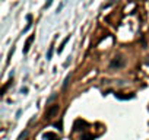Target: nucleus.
<instances>
[{"label": "nucleus", "instance_id": "nucleus-5", "mask_svg": "<svg viewBox=\"0 0 149 140\" xmlns=\"http://www.w3.org/2000/svg\"><path fill=\"white\" fill-rule=\"evenodd\" d=\"M116 96H117L118 99H132V98H134L133 94H132V95H120V94H116Z\"/></svg>", "mask_w": 149, "mask_h": 140}, {"label": "nucleus", "instance_id": "nucleus-10", "mask_svg": "<svg viewBox=\"0 0 149 140\" xmlns=\"http://www.w3.org/2000/svg\"><path fill=\"white\" fill-rule=\"evenodd\" d=\"M145 63H146V64H148V66H149V55H148V57H146V60H145Z\"/></svg>", "mask_w": 149, "mask_h": 140}, {"label": "nucleus", "instance_id": "nucleus-9", "mask_svg": "<svg viewBox=\"0 0 149 140\" xmlns=\"http://www.w3.org/2000/svg\"><path fill=\"white\" fill-rule=\"evenodd\" d=\"M51 3H53V0H48V2L45 3V9H47V8H50V5H51Z\"/></svg>", "mask_w": 149, "mask_h": 140}, {"label": "nucleus", "instance_id": "nucleus-3", "mask_svg": "<svg viewBox=\"0 0 149 140\" xmlns=\"http://www.w3.org/2000/svg\"><path fill=\"white\" fill-rule=\"evenodd\" d=\"M34 40H35V35H29V38L26 40V42H25V47H24V53H25V54L29 51V48H31V44L34 42Z\"/></svg>", "mask_w": 149, "mask_h": 140}, {"label": "nucleus", "instance_id": "nucleus-4", "mask_svg": "<svg viewBox=\"0 0 149 140\" xmlns=\"http://www.w3.org/2000/svg\"><path fill=\"white\" fill-rule=\"evenodd\" d=\"M44 139H48V140H58V137L53 133H45L44 134Z\"/></svg>", "mask_w": 149, "mask_h": 140}, {"label": "nucleus", "instance_id": "nucleus-2", "mask_svg": "<svg viewBox=\"0 0 149 140\" xmlns=\"http://www.w3.org/2000/svg\"><path fill=\"white\" fill-rule=\"evenodd\" d=\"M60 111V105L58 104H54V105H51L47 111H45V118H53L57 112Z\"/></svg>", "mask_w": 149, "mask_h": 140}, {"label": "nucleus", "instance_id": "nucleus-6", "mask_svg": "<svg viewBox=\"0 0 149 140\" xmlns=\"http://www.w3.org/2000/svg\"><path fill=\"white\" fill-rule=\"evenodd\" d=\"M69 40H70V35H69V37H66V38L63 40V42H61V45L58 47V53H61V51H63V48H64V45H66V42H67Z\"/></svg>", "mask_w": 149, "mask_h": 140}, {"label": "nucleus", "instance_id": "nucleus-8", "mask_svg": "<svg viewBox=\"0 0 149 140\" xmlns=\"http://www.w3.org/2000/svg\"><path fill=\"white\" fill-rule=\"evenodd\" d=\"M69 80H70V76H67V78H66V80H64V85H63L64 88L67 86V83H69Z\"/></svg>", "mask_w": 149, "mask_h": 140}, {"label": "nucleus", "instance_id": "nucleus-7", "mask_svg": "<svg viewBox=\"0 0 149 140\" xmlns=\"http://www.w3.org/2000/svg\"><path fill=\"white\" fill-rule=\"evenodd\" d=\"M51 54H53V47L48 50V54H47V58H51Z\"/></svg>", "mask_w": 149, "mask_h": 140}, {"label": "nucleus", "instance_id": "nucleus-1", "mask_svg": "<svg viewBox=\"0 0 149 140\" xmlns=\"http://www.w3.org/2000/svg\"><path fill=\"white\" fill-rule=\"evenodd\" d=\"M124 66V58L121 55H116L113 57V60L110 61V69L113 70H117V69H121Z\"/></svg>", "mask_w": 149, "mask_h": 140}]
</instances>
